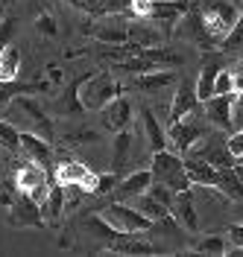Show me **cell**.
Listing matches in <instances>:
<instances>
[{"mask_svg": "<svg viewBox=\"0 0 243 257\" xmlns=\"http://www.w3.org/2000/svg\"><path fill=\"white\" fill-rule=\"evenodd\" d=\"M0 146L6 149V152H21V132L18 126H12L9 120H0Z\"/></svg>", "mask_w": 243, "mask_h": 257, "instance_id": "obj_34", "label": "cell"}, {"mask_svg": "<svg viewBox=\"0 0 243 257\" xmlns=\"http://www.w3.org/2000/svg\"><path fill=\"white\" fill-rule=\"evenodd\" d=\"M62 210H65V193H62V184L53 178V181H50L47 202L41 205V216H44V219H59Z\"/></svg>", "mask_w": 243, "mask_h": 257, "instance_id": "obj_31", "label": "cell"}, {"mask_svg": "<svg viewBox=\"0 0 243 257\" xmlns=\"http://www.w3.org/2000/svg\"><path fill=\"white\" fill-rule=\"evenodd\" d=\"M149 184H152V173H149V170H135V173L120 178L117 187H114L109 196H112L114 202H132L135 196H141V193L149 190Z\"/></svg>", "mask_w": 243, "mask_h": 257, "instance_id": "obj_18", "label": "cell"}, {"mask_svg": "<svg viewBox=\"0 0 243 257\" xmlns=\"http://www.w3.org/2000/svg\"><path fill=\"white\" fill-rule=\"evenodd\" d=\"M100 216H103V222H106V225H112V228H114V234L149 231V225H152V219H146L135 205H129V202H114V199L100 210Z\"/></svg>", "mask_w": 243, "mask_h": 257, "instance_id": "obj_7", "label": "cell"}, {"mask_svg": "<svg viewBox=\"0 0 243 257\" xmlns=\"http://www.w3.org/2000/svg\"><path fill=\"white\" fill-rule=\"evenodd\" d=\"M240 6H243V0H240Z\"/></svg>", "mask_w": 243, "mask_h": 257, "instance_id": "obj_51", "label": "cell"}, {"mask_svg": "<svg viewBox=\"0 0 243 257\" xmlns=\"http://www.w3.org/2000/svg\"><path fill=\"white\" fill-rule=\"evenodd\" d=\"M21 47H18L15 41L9 44V47L0 53V79H18V73H21Z\"/></svg>", "mask_w": 243, "mask_h": 257, "instance_id": "obj_30", "label": "cell"}, {"mask_svg": "<svg viewBox=\"0 0 243 257\" xmlns=\"http://www.w3.org/2000/svg\"><path fill=\"white\" fill-rule=\"evenodd\" d=\"M185 155H196V158L208 161L211 167H217V170L234 164V155H231V149H228V132H223V128H214V132L208 128Z\"/></svg>", "mask_w": 243, "mask_h": 257, "instance_id": "obj_6", "label": "cell"}, {"mask_svg": "<svg viewBox=\"0 0 243 257\" xmlns=\"http://www.w3.org/2000/svg\"><path fill=\"white\" fill-rule=\"evenodd\" d=\"M112 173L117 176H123V170H126V164L132 158V132L129 128H123V132H117L114 135V146H112Z\"/></svg>", "mask_w": 243, "mask_h": 257, "instance_id": "obj_27", "label": "cell"}, {"mask_svg": "<svg viewBox=\"0 0 243 257\" xmlns=\"http://www.w3.org/2000/svg\"><path fill=\"white\" fill-rule=\"evenodd\" d=\"M21 152H24V158L35 161L38 167H44L47 173H53V167H56L53 141L41 138V135H33V132H21Z\"/></svg>", "mask_w": 243, "mask_h": 257, "instance_id": "obj_12", "label": "cell"}, {"mask_svg": "<svg viewBox=\"0 0 243 257\" xmlns=\"http://www.w3.org/2000/svg\"><path fill=\"white\" fill-rule=\"evenodd\" d=\"M214 94H234V73L231 70L220 67V73L214 79Z\"/></svg>", "mask_w": 243, "mask_h": 257, "instance_id": "obj_38", "label": "cell"}, {"mask_svg": "<svg viewBox=\"0 0 243 257\" xmlns=\"http://www.w3.org/2000/svg\"><path fill=\"white\" fill-rule=\"evenodd\" d=\"M123 88L126 85L117 79L114 73H109V70L88 73L85 82H82V88H79V99H82V105H85V111H100L106 102H112L114 96L123 94Z\"/></svg>", "mask_w": 243, "mask_h": 257, "instance_id": "obj_2", "label": "cell"}, {"mask_svg": "<svg viewBox=\"0 0 243 257\" xmlns=\"http://www.w3.org/2000/svg\"><path fill=\"white\" fill-rule=\"evenodd\" d=\"M234 164H240V167H243V155H237V158H234Z\"/></svg>", "mask_w": 243, "mask_h": 257, "instance_id": "obj_49", "label": "cell"}, {"mask_svg": "<svg viewBox=\"0 0 243 257\" xmlns=\"http://www.w3.org/2000/svg\"><path fill=\"white\" fill-rule=\"evenodd\" d=\"M234 219L243 222V199H240V202H234Z\"/></svg>", "mask_w": 243, "mask_h": 257, "instance_id": "obj_47", "label": "cell"}, {"mask_svg": "<svg viewBox=\"0 0 243 257\" xmlns=\"http://www.w3.org/2000/svg\"><path fill=\"white\" fill-rule=\"evenodd\" d=\"M97 184H100V173H91V170H88L79 181V187L88 193V196H97Z\"/></svg>", "mask_w": 243, "mask_h": 257, "instance_id": "obj_42", "label": "cell"}, {"mask_svg": "<svg viewBox=\"0 0 243 257\" xmlns=\"http://www.w3.org/2000/svg\"><path fill=\"white\" fill-rule=\"evenodd\" d=\"M91 35L100 44H126L129 41V21L123 15H103V21L91 27Z\"/></svg>", "mask_w": 243, "mask_h": 257, "instance_id": "obj_15", "label": "cell"}, {"mask_svg": "<svg viewBox=\"0 0 243 257\" xmlns=\"http://www.w3.org/2000/svg\"><path fill=\"white\" fill-rule=\"evenodd\" d=\"M176 32L182 35V38H188L191 44H196L199 50H217L214 47V38H211L208 30H205V21H202V15H199V6L191 9L188 15L179 18L176 21Z\"/></svg>", "mask_w": 243, "mask_h": 257, "instance_id": "obj_13", "label": "cell"}, {"mask_svg": "<svg viewBox=\"0 0 243 257\" xmlns=\"http://www.w3.org/2000/svg\"><path fill=\"white\" fill-rule=\"evenodd\" d=\"M176 82V67H158V70H146V73H138L126 79L123 85L132 88V91H141V94H155V91H164Z\"/></svg>", "mask_w": 243, "mask_h": 257, "instance_id": "obj_14", "label": "cell"}, {"mask_svg": "<svg viewBox=\"0 0 243 257\" xmlns=\"http://www.w3.org/2000/svg\"><path fill=\"white\" fill-rule=\"evenodd\" d=\"M3 111H6V120H9L12 126H18V132L24 128V132H33V135L47 138V141L56 138V128H53V120H50L47 108H44L38 99H33V94L15 96Z\"/></svg>", "mask_w": 243, "mask_h": 257, "instance_id": "obj_1", "label": "cell"}, {"mask_svg": "<svg viewBox=\"0 0 243 257\" xmlns=\"http://www.w3.org/2000/svg\"><path fill=\"white\" fill-rule=\"evenodd\" d=\"M191 9H196V0H152L146 18H149L155 27H161V30L170 32V30H176L179 18L188 15Z\"/></svg>", "mask_w": 243, "mask_h": 257, "instance_id": "obj_10", "label": "cell"}, {"mask_svg": "<svg viewBox=\"0 0 243 257\" xmlns=\"http://www.w3.org/2000/svg\"><path fill=\"white\" fill-rule=\"evenodd\" d=\"M50 82H18V79H0V111L21 94H44Z\"/></svg>", "mask_w": 243, "mask_h": 257, "instance_id": "obj_23", "label": "cell"}, {"mask_svg": "<svg viewBox=\"0 0 243 257\" xmlns=\"http://www.w3.org/2000/svg\"><path fill=\"white\" fill-rule=\"evenodd\" d=\"M35 30L44 32L47 38H56V35H59V24H56V18L53 15H38L35 18Z\"/></svg>", "mask_w": 243, "mask_h": 257, "instance_id": "obj_40", "label": "cell"}, {"mask_svg": "<svg viewBox=\"0 0 243 257\" xmlns=\"http://www.w3.org/2000/svg\"><path fill=\"white\" fill-rule=\"evenodd\" d=\"M129 205H135V208L141 210L146 219H152V222H155V219H164V216H170V208H164L161 202H158V199H152L149 193H141V196H135Z\"/></svg>", "mask_w": 243, "mask_h": 257, "instance_id": "obj_33", "label": "cell"}, {"mask_svg": "<svg viewBox=\"0 0 243 257\" xmlns=\"http://www.w3.org/2000/svg\"><path fill=\"white\" fill-rule=\"evenodd\" d=\"M50 176L44 167H38L35 161L24 158V164H15V193H24V196H30L35 205L41 208L44 202H47V193H50Z\"/></svg>", "mask_w": 243, "mask_h": 257, "instance_id": "obj_4", "label": "cell"}, {"mask_svg": "<svg viewBox=\"0 0 243 257\" xmlns=\"http://www.w3.org/2000/svg\"><path fill=\"white\" fill-rule=\"evenodd\" d=\"M170 213H173V219H176L188 234H196V231H199V213H196V208H194V196H191V190H182V193L173 196Z\"/></svg>", "mask_w": 243, "mask_h": 257, "instance_id": "obj_22", "label": "cell"}, {"mask_svg": "<svg viewBox=\"0 0 243 257\" xmlns=\"http://www.w3.org/2000/svg\"><path fill=\"white\" fill-rule=\"evenodd\" d=\"M65 3H70L73 9H82V0H65Z\"/></svg>", "mask_w": 243, "mask_h": 257, "instance_id": "obj_48", "label": "cell"}, {"mask_svg": "<svg viewBox=\"0 0 243 257\" xmlns=\"http://www.w3.org/2000/svg\"><path fill=\"white\" fill-rule=\"evenodd\" d=\"M240 128H243V91H234V99H231V132H240Z\"/></svg>", "mask_w": 243, "mask_h": 257, "instance_id": "obj_39", "label": "cell"}, {"mask_svg": "<svg viewBox=\"0 0 243 257\" xmlns=\"http://www.w3.org/2000/svg\"><path fill=\"white\" fill-rule=\"evenodd\" d=\"M15 32H18V21L15 18H9V15L0 18V53L15 41Z\"/></svg>", "mask_w": 243, "mask_h": 257, "instance_id": "obj_36", "label": "cell"}, {"mask_svg": "<svg viewBox=\"0 0 243 257\" xmlns=\"http://www.w3.org/2000/svg\"><path fill=\"white\" fill-rule=\"evenodd\" d=\"M231 99H234V94H211L202 102V114L214 128L231 132Z\"/></svg>", "mask_w": 243, "mask_h": 257, "instance_id": "obj_17", "label": "cell"}, {"mask_svg": "<svg viewBox=\"0 0 243 257\" xmlns=\"http://www.w3.org/2000/svg\"><path fill=\"white\" fill-rule=\"evenodd\" d=\"M167 32L155 27L149 18H132L129 21V41L138 47H161Z\"/></svg>", "mask_w": 243, "mask_h": 257, "instance_id": "obj_21", "label": "cell"}, {"mask_svg": "<svg viewBox=\"0 0 243 257\" xmlns=\"http://www.w3.org/2000/svg\"><path fill=\"white\" fill-rule=\"evenodd\" d=\"M123 176H117V173H100V184H97V196H109V193L117 187V181Z\"/></svg>", "mask_w": 243, "mask_h": 257, "instance_id": "obj_41", "label": "cell"}, {"mask_svg": "<svg viewBox=\"0 0 243 257\" xmlns=\"http://www.w3.org/2000/svg\"><path fill=\"white\" fill-rule=\"evenodd\" d=\"M100 126L106 128V132H123V128H132V99L126 96H114L112 102H106L103 108H100Z\"/></svg>", "mask_w": 243, "mask_h": 257, "instance_id": "obj_11", "label": "cell"}, {"mask_svg": "<svg viewBox=\"0 0 243 257\" xmlns=\"http://www.w3.org/2000/svg\"><path fill=\"white\" fill-rule=\"evenodd\" d=\"M208 128H211V126L205 123V120H202V117H199V114L191 111V114H185L182 120L170 123V132H167V144L173 146L179 155H185V152H188V149H191V146H194L196 141H199V138L208 132Z\"/></svg>", "mask_w": 243, "mask_h": 257, "instance_id": "obj_8", "label": "cell"}, {"mask_svg": "<svg viewBox=\"0 0 243 257\" xmlns=\"http://www.w3.org/2000/svg\"><path fill=\"white\" fill-rule=\"evenodd\" d=\"M231 73H234V91H243V59L237 62V67Z\"/></svg>", "mask_w": 243, "mask_h": 257, "instance_id": "obj_45", "label": "cell"}, {"mask_svg": "<svg viewBox=\"0 0 243 257\" xmlns=\"http://www.w3.org/2000/svg\"><path fill=\"white\" fill-rule=\"evenodd\" d=\"M185 158V173L196 187H217V167H211L208 161L196 158V155H182Z\"/></svg>", "mask_w": 243, "mask_h": 257, "instance_id": "obj_24", "label": "cell"}, {"mask_svg": "<svg viewBox=\"0 0 243 257\" xmlns=\"http://www.w3.org/2000/svg\"><path fill=\"white\" fill-rule=\"evenodd\" d=\"M149 173H152L155 181H164L173 193H182V190H191V187H194V181L185 173V158H182L179 152H170V149L152 152Z\"/></svg>", "mask_w": 243, "mask_h": 257, "instance_id": "obj_3", "label": "cell"}, {"mask_svg": "<svg viewBox=\"0 0 243 257\" xmlns=\"http://www.w3.org/2000/svg\"><path fill=\"white\" fill-rule=\"evenodd\" d=\"M0 18H3V6H0Z\"/></svg>", "mask_w": 243, "mask_h": 257, "instance_id": "obj_50", "label": "cell"}, {"mask_svg": "<svg viewBox=\"0 0 243 257\" xmlns=\"http://www.w3.org/2000/svg\"><path fill=\"white\" fill-rule=\"evenodd\" d=\"M217 190L223 193L226 199H231V202H240V199H243V178L237 176L234 164L217 170Z\"/></svg>", "mask_w": 243, "mask_h": 257, "instance_id": "obj_26", "label": "cell"}, {"mask_svg": "<svg viewBox=\"0 0 243 257\" xmlns=\"http://www.w3.org/2000/svg\"><path fill=\"white\" fill-rule=\"evenodd\" d=\"M141 123H144V132H146V141H149V149L158 152V149H167V132H164V123L155 117V111L144 105L141 108Z\"/></svg>", "mask_w": 243, "mask_h": 257, "instance_id": "obj_25", "label": "cell"}, {"mask_svg": "<svg viewBox=\"0 0 243 257\" xmlns=\"http://www.w3.org/2000/svg\"><path fill=\"white\" fill-rule=\"evenodd\" d=\"M191 251L194 254H228V237H223V234H202V237H196L194 242H191Z\"/></svg>", "mask_w": 243, "mask_h": 257, "instance_id": "obj_28", "label": "cell"}, {"mask_svg": "<svg viewBox=\"0 0 243 257\" xmlns=\"http://www.w3.org/2000/svg\"><path fill=\"white\" fill-rule=\"evenodd\" d=\"M199 15H202L205 30H208V35L214 38V47H217L228 32L234 30V24L240 21L243 9H240V6H234L231 0H211L208 6H202V9H199Z\"/></svg>", "mask_w": 243, "mask_h": 257, "instance_id": "obj_5", "label": "cell"}, {"mask_svg": "<svg viewBox=\"0 0 243 257\" xmlns=\"http://www.w3.org/2000/svg\"><path fill=\"white\" fill-rule=\"evenodd\" d=\"M217 73H220V64L217 62H205L202 64V70H199V76H196V96H199V102H205L211 94H214V79H217Z\"/></svg>", "mask_w": 243, "mask_h": 257, "instance_id": "obj_32", "label": "cell"}, {"mask_svg": "<svg viewBox=\"0 0 243 257\" xmlns=\"http://www.w3.org/2000/svg\"><path fill=\"white\" fill-rule=\"evenodd\" d=\"M199 108V96H196V85L191 79H182L176 88V96H173V102H170V111H167V126L170 123H176L182 120L185 114H191Z\"/></svg>", "mask_w": 243, "mask_h": 257, "instance_id": "obj_19", "label": "cell"}, {"mask_svg": "<svg viewBox=\"0 0 243 257\" xmlns=\"http://www.w3.org/2000/svg\"><path fill=\"white\" fill-rule=\"evenodd\" d=\"M9 219L12 225H33V228H44V216H41V208L35 205L30 196L18 193L15 199L9 202Z\"/></svg>", "mask_w": 243, "mask_h": 257, "instance_id": "obj_20", "label": "cell"}, {"mask_svg": "<svg viewBox=\"0 0 243 257\" xmlns=\"http://www.w3.org/2000/svg\"><path fill=\"white\" fill-rule=\"evenodd\" d=\"M85 173H88V167H85L82 161L65 158V161H59V164L53 167V173H50V176L56 178L59 184H70V181H82Z\"/></svg>", "mask_w": 243, "mask_h": 257, "instance_id": "obj_29", "label": "cell"}, {"mask_svg": "<svg viewBox=\"0 0 243 257\" xmlns=\"http://www.w3.org/2000/svg\"><path fill=\"white\" fill-rule=\"evenodd\" d=\"M62 141L70 144V146H85V144H97L100 135L94 132V128H88V126H76V128H70L67 135H62Z\"/></svg>", "mask_w": 243, "mask_h": 257, "instance_id": "obj_35", "label": "cell"}, {"mask_svg": "<svg viewBox=\"0 0 243 257\" xmlns=\"http://www.w3.org/2000/svg\"><path fill=\"white\" fill-rule=\"evenodd\" d=\"M106 254H126V257H141V254H167V248L155 245V240L146 237V231H132V234H114Z\"/></svg>", "mask_w": 243, "mask_h": 257, "instance_id": "obj_9", "label": "cell"}, {"mask_svg": "<svg viewBox=\"0 0 243 257\" xmlns=\"http://www.w3.org/2000/svg\"><path fill=\"white\" fill-rule=\"evenodd\" d=\"M47 76H50L47 82H62V70H59L56 64H50V67H47Z\"/></svg>", "mask_w": 243, "mask_h": 257, "instance_id": "obj_46", "label": "cell"}, {"mask_svg": "<svg viewBox=\"0 0 243 257\" xmlns=\"http://www.w3.org/2000/svg\"><path fill=\"white\" fill-rule=\"evenodd\" d=\"M146 193H149L152 199H158L164 208H170V205H173V196H176V193L170 190L164 181H155V178H152V184H149V190H146Z\"/></svg>", "mask_w": 243, "mask_h": 257, "instance_id": "obj_37", "label": "cell"}, {"mask_svg": "<svg viewBox=\"0 0 243 257\" xmlns=\"http://www.w3.org/2000/svg\"><path fill=\"white\" fill-rule=\"evenodd\" d=\"M228 240L234 242V251H243V222H234L228 228Z\"/></svg>", "mask_w": 243, "mask_h": 257, "instance_id": "obj_43", "label": "cell"}, {"mask_svg": "<svg viewBox=\"0 0 243 257\" xmlns=\"http://www.w3.org/2000/svg\"><path fill=\"white\" fill-rule=\"evenodd\" d=\"M85 76H88V73H85ZM85 76H76L56 99H50L47 111L56 114V117H76V114L85 111V105H82V99H79V88H82V82H85Z\"/></svg>", "mask_w": 243, "mask_h": 257, "instance_id": "obj_16", "label": "cell"}, {"mask_svg": "<svg viewBox=\"0 0 243 257\" xmlns=\"http://www.w3.org/2000/svg\"><path fill=\"white\" fill-rule=\"evenodd\" d=\"M228 149H231V155L237 158V155H243V128L240 132H231L228 135Z\"/></svg>", "mask_w": 243, "mask_h": 257, "instance_id": "obj_44", "label": "cell"}]
</instances>
